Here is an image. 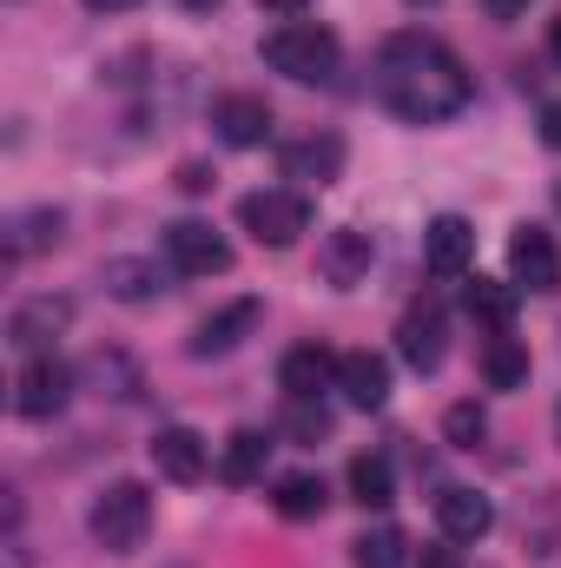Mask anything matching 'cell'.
<instances>
[{
    "label": "cell",
    "instance_id": "6da1fadb",
    "mask_svg": "<svg viewBox=\"0 0 561 568\" xmlns=\"http://www.w3.org/2000/svg\"><path fill=\"white\" fill-rule=\"evenodd\" d=\"M377 93H384V106H390L397 120H410V126H442V120H456V113L476 100V80H469V67H462L449 47L422 40V33H397V40H384V53H377Z\"/></svg>",
    "mask_w": 561,
    "mask_h": 568
},
{
    "label": "cell",
    "instance_id": "7a4b0ae2",
    "mask_svg": "<svg viewBox=\"0 0 561 568\" xmlns=\"http://www.w3.org/2000/svg\"><path fill=\"white\" fill-rule=\"evenodd\" d=\"M337 60H344V47L317 20H284V27L265 33V67L284 73V80H297V87H330L337 80Z\"/></svg>",
    "mask_w": 561,
    "mask_h": 568
},
{
    "label": "cell",
    "instance_id": "3957f363",
    "mask_svg": "<svg viewBox=\"0 0 561 568\" xmlns=\"http://www.w3.org/2000/svg\"><path fill=\"white\" fill-rule=\"evenodd\" d=\"M86 529H93V542L106 556L145 549V536H152V489L145 483H106L100 503H93V516H86Z\"/></svg>",
    "mask_w": 561,
    "mask_h": 568
},
{
    "label": "cell",
    "instance_id": "277c9868",
    "mask_svg": "<svg viewBox=\"0 0 561 568\" xmlns=\"http://www.w3.org/2000/svg\"><path fill=\"white\" fill-rule=\"evenodd\" d=\"M238 225L258 239V245H297L304 232H310V199L304 192H278V185H265V192H245L238 199Z\"/></svg>",
    "mask_w": 561,
    "mask_h": 568
},
{
    "label": "cell",
    "instance_id": "5b68a950",
    "mask_svg": "<svg viewBox=\"0 0 561 568\" xmlns=\"http://www.w3.org/2000/svg\"><path fill=\"white\" fill-rule=\"evenodd\" d=\"M73 390H80V371L47 351V357H27V371H20V384H13V410H20L27 424H47V417L67 410Z\"/></svg>",
    "mask_w": 561,
    "mask_h": 568
},
{
    "label": "cell",
    "instance_id": "8992f818",
    "mask_svg": "<svg viewBox=\"0 0 561 568\" xmlns=\"http://www.w3.org/2000/svg\"><path fill=\"white\" fill-rule=\"evenodd\" d=\"M165 265H172L178 278H218V272H232V245H225L205 219H178V225L165 232Z\"/></svg>",
    "mask_w": 561,
    "mask_h": 568
},
{
    "label": "cell",
    "instance_id": "52a82bcc",
    "mask_svg": "<svg viewBox=\"0 0 561 568\" xmlns=\"http://www.w3.org/2000/svg\"><path fill=\"white\" fill-rule=\"evenodd\" d=\"M370 265H377V239L370 232L337 225V232L317 239V278L330 284V291H357V284L370 278Z\"/></svg>",
    "mask_w": 561,
    "mask_h": 568
},
{
    "label": "cell",
    "instance_id": "ba28073f",
    "mask_svg": "<svg viewBox=\"0 0 561 568\" xmlns=\"http://www.w3.org/2000/svg\"><path fill=\"white\" fill-rule=\"evenodd\" d=\"M67 324H73V297L40 291V297L13 304V317H7V344H13V351H27V357H47V351H53V337H60Z\"/></svg>",
    "mask_w": 561,
    "mask_h": 568
},
{
    "label": "cell",
    "instance_id": "9c48e42d",
    "mask_svg": "<svg viewBox=\"0 0 561 568\" xmlns=\"http://www.w3.org/2000/svg\"><path fill=\"white\" fill-rule=\"evenodd\" d=\"M397 351H404L410 371H442V357H449V317H442L436 297H422V304L404 311V324H397Z\"/></svg>",
    "mask_w": 561,
    "mask_h": 568
},
{
    "label": "cell",
    "instance_id": "30bf717a",
    "mask_svg": "<svg viewBox=\"0 0 561 568\" xmlns=\"http://www.w3.org/2000/svg\"><path fill=\"white\" fill-rule=\"evenodd\" d=\"M258 324H265V304H258V297H238V304L212 311V317L192 331V344H185V351H192V357H232Z\"/></svg>",
    "mask_w": 561,
    "mask_h": 568
},
{
    "label": "cell",
    "instance_id": "8fae6325",
    "mask_svg": "<svg viewBox=\"0 0 561 568\" xmlns=\"http://www.w3.org/2000/svg\"><path fill=\"white\" fill-rule=\"evenodd\" d=\"M469 258H476V225L456 219V212L429 219V232H422V265H429V278H462Z\"/></svg>",
    "mask_w": 561,
    "mask_h": 568
},
{
    "label": "cell",
    "instance_id": "7c38bea8",
    "mask_svg": "<svg viewBox=\"0 0 561 568\" xmlns=\"http://www.w3.org/2000/svg\"><path fill=\"white\" fill-rule=\"evenodd\" d=\"M509 272H516V284H529V291H561V245L542 225H516Z\"/></svg>",
    "mask_w": 561,
    "mask_h": 568
},
{
    "label": "cell",
    "instance_id": "4fadbf2b",
    "mask_svg": "<svg viewBox=\"0 0 561 568\" xmlns=\"http://www.w3.org/2000/svg\"><path fill=\"white\" fill-rule=\"evenodd\" d=\"M436 529H442V542H482L496 529V503L482 489H442L436 496Z\"/></svg>",
    "mask_w": 561,
    "mask_h": 568
},
{
    "label": "cell",
    "instance_id": "5bb4252c",
    "mask_svg": "<svg viewBox=\"0 0 561 568\" xmlns=\"http://www.w3.org/2000/svg\"><path fill=\"white\" fill-rule=\"evenodd\" d=\"M152 469H159L165 483H198V476L212 469V449H205V436H198V429L172 424V429H159V436H152Z\"/></svg>",
    "mask_w": 561,
    "mask_h": 568
},
{
    "label": "cell",
    "instance_id": "9a60e30c",
    "mask_svg": "<svg viewBox=\"0 0 561 568\" xmlns=\"http://www.w3.org/2000/svg\"><path fill=\"white\" fill-rule=\"evenodd\" d=\"M284 179H304V185H330V179H344V140L337 133H304V140H290L278 152Z\"/></svg>",
    "mask_w": 561,
    "mask_h": 568
},
{
    "label": "cell",
    "instance_id": "2e32d148",
    "mask_svg": "<svg viewBox=\"0 0 561 568\" xmlns=\"http://www.w3.org/2000/svg\"><path fill=\"white\" fill-rule=\"evenodd\" d=\"M337 390H344L357 410H384V404H390V357H377V351H344V357H337Z\"/></svg>",
    "mask_w": 561,
    "mask_h": 568
},
{
    "label": "cell",
    "instance_id": "e0dca14e",
    "mask_svg": "<svg viewBox=\"0 0 561 568\" xmlns=\"http://www.w3.org/2000/svg\"><path fill=\"white\" fill-rule=\"evenodd\" d=\"M212 126H218V140L225 145L252 152V145L272 140V106H265L258 93H225V100L212 106Z\"/></svg>",
    "mask_w": 561,
    "mask_h": 568
},
{
    "label": "cell",
    "instance_id": "ac0fdd59",
    "mask_svg": "<svg viewBox=\"0 0 561 568\" xmlns=\"http://www.w3.org/2000/svg\"><path fill=\"white\" fill-rule=\"evenodd\" d=\"M278 384H284V397H324L337 384V357L324 344H297V351H284Z\"/></svg>",
    "mask_w": 561,
    "mask_h": 568
},
{
    "label": "cell",
    "instance_id": "d6986e66",
    "mask_svg": "<svg viewBox=\"0 0 561 568\" xmlns=\"http://www.w3.org/2000/svg\"><path fill=\"white\" fill-rule=\"evenodd\" d=\"M80 384H86L93 397H113V404H133V397H140V364H133L126 351H93V357L80 364Z\"/></svg>",
    "mask_w": 561,
    "mask_h": 568
},
{
    "label": "cell",
    "instance_id": "ffe728a7",
    "mask_svg": "<svg viewBox=\"0 0 561 568\" xmlns=\"http://www.w3.org/2000/svg\"><path fill=\"white\" fill-rule=\"evenodd\" d=\"M100 284H106L120 304H145V297L165 291V272H159V258H106V265H100Z\"/></svg>",
    "mask_w": 561,
    "mask_h": 568
},
{
    "label": "cell",
    "instance_id": "44dd1931",
    "mask_svg": "<svg viewBox=\"0 0 561 568\" xmlns=\"http://www.w3.org/2000/svg\"><path fill=\"white\" fill-rule=\"evenodd\" d=\"M60 232H67V219H60L53 205H33V212H20V219L7 225V265H20V258H33V252L60 245Z\"/></svg>",
    "mask_w": 561,
    "mask_h": 568
},
{
    "label": "cell",
    "instance_id": "7402d4cb",
    "mask_svg": "<svg viewBox=\"0 0 561 568\" xmlns=\"http://www.w3.org/2000/svg\"><path fill=\"white\" fill-rule=\"evenodd\" d=\"M482 377H489V390H522L529 384V344H516L509 331H496L482 344Z\"/></svg>",
    "mask_w": 561,
    "mask_h": 568
},
{
    "label": "cell",
    "instance_id": "603a6c76",
    "mask_svg": "<svg viewBox=\"0 0 561 568\" xmlns=\"http://www.w3.org/2000/svg\"><path fill=\"white\" fill-rule=\"evenodd\" d=\"M265 456H272V443H265L258 429H232V436H225V456H218V476H225L232 489H245V483L265 476Z\"/></svg>",
    "mask_w": 561,
    "mask_h": 568
},
{
    "label": "cell",
    "instance_id": "cb8c5ba5",
    "mask_svg": "<svg viewBox=\"0 0 561 568\" xmlns=\"http://www.w3.org/2000/svg\"><path fill=\"white\" fill-rule=\"evenodd\" d=\"M350 503H364V509H390V503H397V476H390V456H377V449L350 456Z\"/></svg>",
    "mask_w": 561,
    "mask_h": 568
},
{
    "label": "cell",
    "instance_id": "d4e9b609",
    "mask_svg": "<svg viewBox=\"0 0 561 568\" xmlns=\"http://www.w3.org/2000/svg\"><path fill=\"white\" fill-rule=\"evenodd\" d=\"M272 503H278V516H290V523H310V516H324V503H330V489H324V476H310V469H297V476H278V489H272Z\"/></svg>",
    "mask_w": 561,
    "mask_h": 568
},
{
    "label": "cell",
    "instance_id": "484cf974",
    "mask_svg": "<svg viewBox=\"0 0 561 568\" xmlns=\"http://www.w3.org/2000/svg\"><path fill=\"white\" fill-rule=\"evenodd\" d=\"M469 317H476V324H489V331H509V324H516V284L476 278V284H469Z\"/></svg>",
    "mask_w": 561,
    "mask_h": 568
},
{
    "label": "cell",
    "instance_id": "4316f807",
    "mask_svg": "<svg viewBox=\"0 0 561 568\" xmlns=\"http://www.w3.org/2000/svg\"><path fill=\"white\" fill-rule=\"evenodd\" d=\"M350 556H357V568H410V542H404V529H364L357 542H350Z\"/></svg>",
    "mask_w": 561,
    "mask_h": 568
},
{
    "label": "cell",
    "instance_id": "83f0119b",
    "mask_svg": "<svg viewBox=\"0 0 561 568\" xmlns=\"http://www.w3.org/2000/svg\"><path fill=\"white\" fill-rule=\"evenodd\" d=\"M284 436H290V443H324V436H330V410H324L317 397H290Z\"/></svg>",
    "mask_w": 561,
    "mask_h": 568
},
{
    "label": "cell",
    "instance_id": "f1b7e54d",
    "mask_svg": "<svg viewBox=\"0 0 561 568\" xmlns=\"http://www.w3.org/2000/svg\"><path fill=\"white\" fill-rule=\"evenodd\" d=\"M442 436H449V449H476V443L489 436V417H482V404H449V417H442Z\"/></svg>",
    "mask_w": 561,
    "mask_h": 568
},
{
    "label": "cell",
    "instance_id": "f546056e",
    "mask_svg": "<svg viewBox=\"0 0 561 568\" xmlns=\"http://www.w3.org/2000/svg\"><path fill=\"white\" fill-rule=\"evenodd\" d=\"M178 192H212V172L192 159V165H178Z\"/></svg>",
    "mask_w": 561,
    "mask_h": 568
},
{
    "label": "cell",
    "instance_id": "4dcf8cb0",
    "mask_svg": "<svg viewBox=\"0 0 561 568\" xmlns=\"http://www.w3.org/2000/svg\"><path fill=\"white\" fill-rule=\"evenodd\" d=\"M542 140L561 152V100H549V106H542Z\"/></svg>",
    "mask_w": 561,
    "mask_h": 568
},
{
    "label": "cell",
    "instance_id": "1f68e13d",
    "mask_svg": "<svg viewBox=\"0 0 561 568\" xmlns=\"http://www.w3.org/2000/svg\"><path fill=\"white\" fill-rule=\"evenodd\" d=\"M417 568H462V556H456V549H422Z\"/></svg>",
    "mask_w": 561,
    "mask_h": 568
},
{
    "label": "cell",
    "instance_id": "d6a6232c",
    "mask_svg": "<svg viewBox=\"0 0 561 568\" xmlns=\"http://www.w3.org/2000/svg\"><path fill=\"white\" fill-rule=\"evenodd\" d=\"M482 7H489L496 20H516V13H529V0H482Z\"/></svg>",
    "mask_w": 561,
    "mask_h": 568
},
{
    "label": "cell",
    "instance_id": "836d02e7",
    "mask_svg": "<svg viewBox=\"0 0 561 568\" xmlns=\"http://www.w3.org/2000/svg\"><path fill=\"white\" fill-rule=\"evenodd\" d=\"M86 7H93V13H133L140 0H86Z\"/></svg>",
    "mask_w": 561,
    "mask_h": 568
},
{
    "label": "cell",
    "instance_id": "e575fe53",
    "mask_svg": "<svg viewBox=\"0 0 561 568\" xmlns=\"http://www.w3.org/2000/svg\"><path fill=\"white\" fill-rule=\"evenodd\" d=\"M258 7H265V13H304L310 0H258Z\"/></svg>",
    "mask_w": 561,
    "mask_h": 568
},
{
    "label": "cell",
    "instance_id": "d590c367",
    "mask_svg": "<svg viewBox=\"0 0 561 568\" xmlns=\"http://www.w3.org/2000/svg\"><path fill=\"white\" fill-rule=\"evenodd\" d=\"M0 556H7V568H27V549H20V536H7V549H0Z\"/></svg>",
    "mask_w": 561,
    "mask_h": 568
},
{
    "label": "cell",
    "instance_id": "8d00e7d4",
    "mask_svg": "<svg viewBox=\"0 0 561 568\" xmlns=\"http://www.w3.org/2000/svg\"><path fill=\"white\" fill-rule=\"evenodd\" d=\"M549 53H555V60H561V13H555V20H549Z\"/></svg>",
    "mask_w": 561,
    "mask_h": 568
},
{
    "label": "cell",
    "instance_id": "74e56055",
    "mask_svg": "<svg viewBox=\"0 0 561 568\" xmlns=\"http://www.w3.org/2000/svg\"><path fill=\"white\" fill-rule=\"evenodd\" d=\"M178 7H192V13H212V7H218V0H178Z\"/></svg>",
    "mask_w": 561,
    "mask_h": 568
},
{
    "label": "cell",
    "instance_id": "f35d334b",
    "mask_svg": "<svg viewBox=\"0 0 561 568\" xmlns=\"http://www.w3.org/2000/svg\"><path fill=\"white\" fill-rule=\"evenodd\" d=\"M555 205H561V185H555Z\"/></svg>",
    "mask_w": 561,
    "mask_h": 568
},
{
    "label": "cell",
    "instance_id": "ab89813d",
    "mask_svg": "<svg viewBox=\"0 0 561 568\" xmlns=\"http://www.w3.org/2000/svg\"><path fill=\"white\" fill-rule=\"evenodd\" d=\"M555 429H561V410H555Z\"/></svg>",
    "mask_w": 561,
    "mask_h": 568
}]
</instances>
